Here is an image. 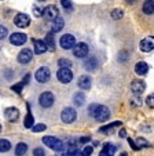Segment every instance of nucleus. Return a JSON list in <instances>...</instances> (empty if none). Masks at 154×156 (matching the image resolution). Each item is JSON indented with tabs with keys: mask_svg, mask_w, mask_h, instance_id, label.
Returning a JSON list of instances; mask_svg holds the SVG:
<instances>
[{
	"mask_svg": "<svg viewBox=\"0 0 154 156\" xmlns=\"http://www.w3.org/2000/svg\"><path fill=\"white\" fill-rule=\"evenodd\" d=\"M56 79L61 83H70L73 79V72L69 68H61L56 72Z\"/></svg>",
	"mask_w": 154,
	"mask_h": 156,
	"instance_id": "6",
	"label": "nucleus"
},
{
	"mask_svg": "<svg viewBox=\"0 0 154 156\" xmlns=\"http://www.w3.org/2000/svg\"><path fill=\"white\" fill-rule=\"evenodd\" d=\"M135 144H136V148H138V151L139 149H142V148H146V147H149V142L146 141L145 138H142V137H139V138L135 141Z\"/></svg>",
	"mask_w": 154,
	"mask_h": 156,
	"instance_id": "31",
	"label": "nucleus"
},
{
	"mask_svg": "<svg viewBox=\"0 0 154 156\" xmlns=\"http://www.w3.org/2000/svg\"><path fill=\"white\" fill-rule=\"evenodd\" d=\"M139 48L143 53H149V51L154 50V37L153 36H147V37L143 39L139 44Z\"/></svg>",
	"mask_w": 154,
	"mask_h": 156,
	"instance_id": "11",
	"label": "nucleus"
},
{
	"mask_svg": "<svg viewBox=\"0 0 154 156\" xmlns=\"http://www.w3.org/2000/svg\"><path fill=\"white\" fill-rule=\"evenodd\" d=\"M35 77L39 83H47L50 80V77H51V71L47 66H41V68H39L36 71Z\"/></svg>",
	"mask_w": 154,
	"mask_h": 156,
	"instance_id": "5",
	"label": "nucleus"
},
{
	"mask_svg": "<svg viewBox=\"0 0 154 156\" xmlns=\"http://www.w3.org/2000/svg\"><path fill=\"white\" fill-rule=\"evenodd\" d=\"M26 151H28V145L25 144V142H19V144H17V147H15V155L23 156L26 153Z\"/></svg>",
	"mask_w": 154,
	"mask_h": 156,
	"instance_id": "22",
	"label": "nucleus"
},
{
	"mask_svg": "<svg viewBox=\"0 0 154 156\" xmlns=\"http://www.w3.org/2000/svg\"><path fill=\"white\" fill-rule=\"evenodd\" d=\"M43 17L47 18V20H55V18H58L59 15V11H58V7L54 6V4H51V6H47L46 9L43 10Z\"/></svg>",
	"mask_w": 154,
	"mask_h": 156,
	"instance_id": "10",
	"label": "nucleus"
},
{
	"mask_svg": "<svg viewBox=\"0 0 154 156\" xmlns=\"http://www.w3.org/2000/svg\"><path fill=\"white\" fill-rule=\"evenodd\" d=\"M63 25H65V22H63V20H62L61 17L55 18V20L53 21V25H51V28H53V32H59V30H62Z\"/></svg>",
	"mask_w": 154,
	"mask_h": 156,
	"instance_id": "20",
	"label": "nucleus"
},
{
	"mask_svg": "<svg viewBox=\"0 0 154 156\" xmlns=\"http://www.w3.org/2000/svg\"><path fill=\"white\" fill-rule=\"evenodd\" d=\"M117 126H121V122H114V123H110L105 127H101L99 131L101 133H110L111 130H114V127H117Z\"/></svg>",
	"mask_w": 154,
	"mask_h": 156,
	"instance_id": "26",
	"label": "nucleus"
},
{
	"mask_svg": "<svg viewBox=\"0 0 154 156\" xmlns=\"http://www.w3.org/2000/svg\"><path fill=\"white\" fill-rule=\"evenodd\" d=\"M88 113H90L91 116H94L95 120H98V122H106L110 118V111H109L108 106L98 105V104H92V105L88 108Z\"/></svg>",
	"mask_w": 154,
	"mask_h": 156,
	"instance_id": "1",
	"label": "nucleus"
},
{
	"mask_svg": "<svg viewBox=\"0 0 154 156\" xmlns=\"http://www.w3.org/2000/svg\"><path fill=\"white\" fill-rule=\"evenodd\" d=\"M14 24L17 25L18 28H26V27H29V24H30L29 15L23 14V12L17 14V15H15V18H14Z\"/></svg>",
	"mask_w": 154,
	"mask_h": 156,
	"instance_id": "9",
	"label": "nucleus"
},
{
	"mask_svg": "<svg viewBox=\"0 0 154 156\" xmlns=\"http://www.w3.org/2000/svg\"><path fill=\"white\" fill-rule=\"evenodd\" d=\"M88 53H90V48L85 43H77L73 48V54L77 58H85L88 55Z\"/></svg>",
	"mask_w": 154,
	"mask_h": 156,
	"instance_id": "8",
	"label": "nucleus"
},
{
	"mask_svg": "<svg viewBox=\"0 0 154 156\" xmlns=\"http://www.w3.org/2000/svg\"><path fill=\"white\" fill-rule=\"evenodd\" d=\"M4 116L9 122H17L19 118V111L17 108H7L4 111Z\"/></svg>",
	"mask_w": 154,
	"mask_h": 156,
	"instance_id": "13",
	"label": "nucleus"
},
{
	"mask_svg": "<svg viewBox=\"0 0 154 156\" xmlns=\"http://www.w3.org/2000/svg\"><path fill=\"white\" fill-rule=\"evenodd\" d=\"M58 65L61 66V68H69L70 69V66H72V61L70 59H66V58H59L58 59Z\"/></svg>",
	"mask_w": 154,
	"mask_h": 156,
	"instance_id": "30",
	"label": "nucleus"
},
{
	"mask_svg": "<svg viewBox=\"0 0 154 156\" xmlns=\"http://www.w3.org/2000/svg\"><path fill=\"white\" fill-rule=\"evenodd\" d=\"M39 104L43 108H51L54 104V94L50 91H44L43 94L39 97Z\"/></svg>",
	"mask_w": 154,
	"mask_h": 156,
	"instance_id": "7",
	"label": "nucleus"
},
{
	"mask_svg": "<svg viewBox=\"0 0 154 156\" xmlns=\"http://www.w3.org/2000/svg\"><path fill=\"white\" fill-rule=\"evenodd\" d=\"M33 156H46V152H44L43 148H35L33 149Z\"/></svg>",
	"mask_w": 154,
	"mask_h": 156,
	"instance_id": "36",
	"label": "nucleus"
},
{
	"mask_svg": "<svg viewBox=\"0 0 154 156\" xmlns=\"http://www.w3.org/2000/svg\"><path fill=\"white\" fill-rule=\"evenodd\" d=\"M23 86H25V83H23V82L17 83V84L12 86V91H15V93H21V91H22V88H23Z\"/></svg>",
	"mask_w": 154,
	"mask_h": 156,
	"instance_id": "35",
	"label": "nucleus"
},
{
	"mask_svg": "<svg viewBox=\"0 0 154 156\" xmlns=\"http://www.w3.org/2000/svg\"><path fill=\"white\" fill-rule=\"evenodd\" d=\"M43 144L47 145L48 148H51L53 151H56V152H62L65 149V145L61 140H58L56 137H53V136H47V137H43Z\"/></svg>",
	"mask_w": 154,
	"mask_h": 156,
	"instance_id": "2",
	"label": "nucleus"
},
{
	"mask_svg": "<svg viewBox=\"0 0 154 156\" xmlns=\"http://www.w3.org/2000/svg\"><path fill=\"white\" fill-rule=\"evenodd\" d=\"M35 41V53L36 54H43L46 53L47 50H48V46H47V43L44 40H33Z\"/></svg>",
	"mask_w": 154,
	"mask_h": 156,
	"instance_id": "16",
	"label": "nucleus"
},
{
	"mask_svg": "<svg viewBox=\"0 0 154 156\" xmlns=\"http://www.w3.org/2000/svg\"><path fill=\"white\" fill-rule=\"evenodd\" d=\"M143 12L145 14H153L154 12V0H146L143 3Z\"/></svg>",
	"mask_w": 154,
	"mask_h": 156,
	"instance_id": "21",
	"label": "nucleus"
},
{
	"mask_svg": "<svg viewBox=\"0 0 154 156\" xmlns=\"http://www.w3.org/2000/svg\"><path fill=\"white\" fill-rule=\"evenodd\" d=\"M94 152V148L92 147H85L83 149V156H91V153Z\"/></svg>",
	"mask_w": 154,
	"mask_h": 156,
	"instance_id": "38",
	"label": "nucleus"
},
{
	"mask_svg": "<svg viewBox=\"0 0 154 156\" xmlns=\"http://www.w3.org/2000/svg\"><path fill=\"white\" fill-rule=\"evenodd\" d=\"M96 66H98V62H96L95 58H88L87 61L84 62V68L87 69V71H94Z\"/></svg>",
	"mask_w": 154,
	"mask_h": 156,
	"instance_id": "24",
	"label": "nucleus"
},
{
	"mask_svg": "<svg viewBox=\"0 0 154 156\" xmlns=\"http://www.w3.org/2000/svg\"><path fill=\"white\" fill-rule=\"evenodd\" d=\"M120 156H128V155H127V153L124 152V153H121V155H120Z\"/></svg>",
	"mask_w": 154,
	"mask_h": 156,
	"instance_id": "44",
	"label": "nucleus"
},
{
	"mask_svg": "<svg viewBox=\"0 0 154 156\" xmlns=\"http://www.w3.org/2000/svg\"><path fill=\"white\" fill-rule=\"evenodd\" d=\"M116 151H117V148L113 144H105V147H103L102 152L99 153V156H114Z\"/></svg>",
	"mask_w": 154,
	"mask_h": 156,
	"instance_id": "19",
	"label": "nucleus"
},
{
	"mask_svg": "<svg viewBox=\"0 0 154 156\" xmlns=\"http://www.w3.org/2000/svg\"><path fill=\"white\" fill-rule=\"evenodd\" d=\"M120 137H121V138H125V137H127V131H125L124 129L120 130Z\"/></svg>",
	"mask_w": 154,
	"mask_h": 156,
	"instance_id": "43",
	"label": "nucleus"
},
{
	"mask_svg": "<svg viewBox=\"0 0 154 156\" xmlns=\"http://www.w3.org/2000/svg\"><path fill=\"white\" fill-rule=\"evenodd\" d=\"M26 39L28 37L25 33H19V32L10 36V41H11V44H14V46H22V44H25Z\"/></svg>",
	"mask_w": 154,
	"mask_h": 156,
	"instance_id": "12",
	"label": "nucleus"
},
{
	"mask_svg": "<svg viewBox=\"0 0 154 156\" xmlns=\"http://www.w3.org/2000/svg\"><path fill=\"white\" fill-rule=\"evenodd\" d=\"M128 142H129V145L132 147V149L134 151H138V148H136V144L134 142V140H131V138H128Z\"/></svg>",
	"mask_w": 154,
	"mask_h": 156,
	"instance_id": "41",
	"label": "nucleus"
},
{
	"mask_svg": "<svg viewBox=\"0 0 154 156\" xmlns=\"http://www.w3.org/2000/svg\"><path fill=\"white\" fill-rule=\"evenodd\" d=\"M91 84H92V80H91V77L87 76V75H84V76H81L79 79V87L81 88V90H88V88H91Z\"/></svg>",
	"mask_w": 154,
	"mask_h": 156,
	"instance_id": "18",
	"label": "nucleus"
},
{
	"mask_svg": "<svg viewBox=\"0 0 154 156\" xmlns=\"http://www.w3.org/2000/svg\"><path fill=\"white\" fill-rule=\"evenodd\" d=\"M90 140H91L90 137H83V138H80L79 141L81 142V144H84V142H88V141H90Z\"/></svg>",
	"mask_w": 154,
	"mask_h": 156,
	"instance_id": "42",
	"label": "nucleus"
},
{
	"mask_svg": "<svg viewBox=\"0 0 154 156\" xmlns=\"http://www.w3.org/2000/svg\"><path fill=\"white\" fill-rule=\"evenodd\" d=\"M61 119H62V122H63V123L70 124V123H73V122L77 119V113H76V111L73 108L67 106V108H65L63 111H62Z\"/></svg>",
	"mask_w": 154,
	"mask_h": 156,
	"instance_id": "3",
	"label": "nucleus"
},
{
	"mask_svg": "<svg viewBox=\"0 0 154 156\" xmlns=\"http://www.w3.org/2000/svg\"><path fill=\"white\" fill-rule=\"evenodd\" d=\"M135 72H136L138 75H140V76H145L149 72V65L146 64L145 61H139L135 65Z\"/></svg>",
	"mask_w": 154,
	"mask_h": 156,
	"instance_id": "17",
	"label": "nucleus"
},
{
	"mask_svg": "<svg viewBox=\"0 0 154 156\" xmlns=\"http://www.w3.org/2000/svg\"><path fill=\"white\" fill-rule=\"evenodd\" d=\"M73 101H74V105L81 106V105H84V102H85V95L83 94V93H76L74 97H73Z\"/></svg>",
	"mask_w": 154,
	"mask_h": 156,
	"instance_id": "23",
	"label": "nucleus"
},
{
	"mask_svg": "<svg viewBox=\"0 0 154 156\" xmlns=\"http://www.w3.org/2000/svg\"><path fill=\"white\" fill-rule=\"evenodd\" d=\"M6 36H7V28L6 27H2V28H0V39L3 40Z\"/></svg>",
	"mask_w": 154,
	"mask_h": 156,
	"instance_id": "39",
	"label": "nucleus"
},
{
	"mask_svg": "<svg viewBox=\"0 0 154 156\" xmlns=\"http://www.w3.org/2000/svg\"><path fill=\"white\" fill-rule=\"evenodd\" d=\"M110 15H111L113 20H121V18L124 17V10L122 9H114Z\"/></svg>",
	"mask_w": 154,
	"mask_h": 156,
	"instance_id": "29",
	"label": "nucleus"
},
{
	"mask_svg": "<svg viewBox=\"0 0 154 156\" xmlns=\"http://www.w3.org/2000/svg\"><path fill=\"white\" fill-rule=\"evenodd\" d=\"M131 88H132V93H134V94L139 95L145 91L146 84H145V82H142V80H134V82L131 83Z\"/></svg>",
	"mask_w": 154,
	"mask_h": 156,
	"instance_id": "15",
	"label": "nucleus"
},
{
	"mask_svg": "<svg viewBox=\"0 0 154 156\" xmlns=\"http://www.w3.org/2000/svg\"><path fill=\"white\" fill-rule=\"evenodd\" d=\"M46 41H47V46H48L50 50H55V40H54L53 32L48 33V35L46 36Z\"/></svg>",
	"mask_w": 154,
	"mask_h": 156,
	"instance_id": "27",
	"label": "nucleus"
},
{
	"mask_svg": "<svg viewBox=\"0 0 154 156\" xmlns=\"http://www.w3.org/2000/svg\"><path fill=\"white\" fill-rule=\"evenodd\" d=\"M32 57H33L32 51H30L29 48H25V50L19 51V54H18V61H19L21 64H28V62H30Z\"/></svg>",
	"mask_w": 154,
	"mask_h": 156,
	"instance_id": "14",
	"label": "nucleus"
},
{
	"mask_svg": "<svg viewBox=\"0 0 154 156\" xmlns=\"http://www.w3.org/2000/svg\"><path fill=\"white\" fill-rule=\"evenodd\" d=\"M39 2H44V0H39Z\"/></svg>",
	"mask_w": 154,
	"mask_h": 156,
	"instance_id": "46",
	"label": "nucleus"
},
{
	"mask_svg": "<svg viewBox=\"0 0 154 156\" xmlns=\"http://www.w3.org/2000/svg\"><path fill=\"white\" fill-rule=\"evenodd\" d=\"M146 104L150 108H154V94H150L147 98H146Z\"/></svg>",
	"mask_w": 154,
	"mask_h": 156,
	"instance_id": "37",
	"label": "nucleus"
},
{
	"mask_svg": "<svg viewBox=\"0 0 154 156\" xmlns=\"http://www.w3.org/2000/svg\"><path fill=\"white\" fill-rule=\"evenodd\" d=\"M43 12L44 11H41L40 7H35V9H33V14H35L36 17H41V15H43Z\"/></svg>",
	"mask_w": 154,
	"mask_h": 156,
	"instance_id": "40",
	"label": "nucleus"
},
{
	"mask_svg": "<svg viewBox=\"0 0 154 156\" xmlns=\"http://www.w3.org/2000/svg\"><path fill=\"white\" fill-rule=\"evenodd\" d=\"M67 156H83V152H80L74 147H72V149H69V152H67Z\"/></svg>",
	"mask_w": 154,
	"mask_h": 156,
	"instance_id": "34",
	"label": "nucleus"
},
{
	"mask_svg": "<svg viewBox=\"0 0 154 156\" xmlns=\"http://www.w3.org/2000/svg\"><path fill=\"white\" fill-rule=\"evenodd\" d=\"M23 126L26 127V129H32V127L35 126V119H33V116H32V113H30V111H28V115H26V118H25Z\"/></svg>",
	"mask_w": 154,
	"mask_h": 156,
	"instance_id": "25",
	"label": "nucleus"
},
{
	"mask_svg": "<svg viewBox=\"0 0 154 156\" xmlns=\"http://www.w3.org/2000/svg\"><path fill=\"white\" fill-rule=\"evenodd\" d=\"M46 129H47V126L44 123H39V124H35V126L32 127V131L33 133H41V131H44Z\"/></svg>",
	"mask_w": 154,
	"mask_h": 156,
	"instance_id": "32",
	"label": "nucleus"
},
{
	"mask_svg": "<svg viewBox=\"0 0 154 156\" xmlns=\"http://www.w3.org/2000/svg\"><path fill=\"white\" fill-rule=\"evenodd\" d=\"M127 2H128V3H132V2H134V0H127Z\"/></svg>",
	"mask_w": 154,
	"mask_h": 156,
	"instance_id": "45",
	"label": "nucleus"
},
{
	"mask_svg": "<svg viewBox=\"0 0 154 156\" xmlns=\"http://www.w3.org/2000/svg\"><path fill=\"white\" fill-rule=\"evenodd\" d=\"M10 148H11V144H10V141H7V140H0V152H7V151H10Z\"/></svg>",
	"mask_w": 154,
	"mask_h": 156,
	"instance_id": "28",
	"label": "nucleus"
},
{
	"mask_svg": "<svg viewBox=\"0 0 154 156\" xmlns=\"http://www.w3.org/2000/svg\"><path fill=\"white\" fill-rule=\"evenodd\" d=\"M61 4L67 10V11H72L73 10V4H72L70 0H61Z\"/></svg>",
	"mask_w": 154,
	"mask_h": 156,
	"instance_id": "33",
	"label": "nucleus"
},
{
	"mask_svg": "<svg viewBox=\"0 0 154 156\" xmlns=\"http://www.w3.org/2000/svg\"><path fill=\"white\" fill-rule=\"evenodd\" d=\"M59 44H61V47L65 48V50H70V48H74L76 46V39L73 35H63L61 39H59Z\"/></svg>",
	"mask_w": 154,
	"mask_h": 156,
	"instance_id": "4",
	"label": "nucleus"
}]
</instances>
